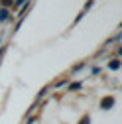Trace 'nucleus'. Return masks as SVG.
<instances>
[{
	"label": "nucleus",
	"instance_id": "obj_1",
	"mask_svg": "<svg viewBox=\"0 0 122 124\" xmlns=\"http://www.w3.org/2000/svg\"><path fill=\"white\" fill-rule=\"evenodd\" d=\"M114 110V95H100L95 104H85L83 79H65L39 99L26 124H102Z\"/></svg>",
	"mask_w": 122,
	"mask_h": 124
}]
</instances>
